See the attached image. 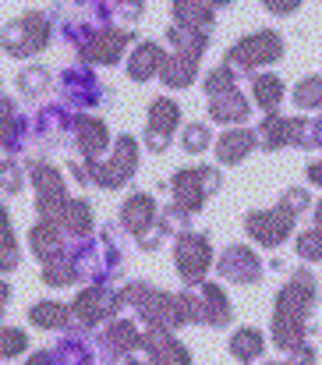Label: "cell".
Here are the masks:
<instances>
[{"instance_id":"6","label":"cell","mask_w":322,"mask_h":365,"mask_svg":"<svg viewBox=\"0 0 322 365\" xmlns=\"http://www.w3.org/2000/svg\"><path fill=\"white\" fill-rule=\"evenodd\" d=\"M255 135H262L259 145H266V149H280V145H312V124L301 121V118H276V114H269Z\"/></svg>"},{"instance_id":"5","label":"cell","mask_w":322,"mask_h":365,"mask_svg":"<svg viewBox=\"0 0 322 365\" xmlns=\"http://www.w3.org/2000/svg\"><path fill=\"white\" fill-rule=\"evenodd\" d=\"M244 227H248V235L255 238L259 245H266V248H273V245H280L291 231H294V213L280 202V206H273V210H262V213H248V220H244Z\"/></svg>"},{"instance_id":"22","label":"cell","mask_w":322,"mask_h":365,"mask_svg":"<svg viewBox=\"0 0 322 365\" xmlns=\"http://www.w3.org/2000/svg\"><path fill=\"white\" fill-rule=\"evenodd\" d=\"M89 202H78V199H71L64 210H61V217H57V224H64L71 235H85L93 224H89Z\"/></svg>"},{"instance_id":"41","label":"cell","mask_w":322,"mask_h":365,"mask_svg":"<svg viewBox=\"0 0 322 365\" xmlns=\"http://www.w3.org/2000/svg\"><path fill=\"white\" fill-rule=\"evenodd\" d=\"M128 365H138V362H128Z\"/></svg>"},{"instance_id":"33","label":"cell","mask_w":322,"mask_h":365,"mask_svg":"<svg viewBox=\"0 0 322 365\" xmlns=\"http://www.w3.org/2000/svg\"><path fill=\"white\" fill-rule=\"evenodd\" d=\"M284 206L298 217L301 210H308V192H305V188H291V192L284 195Z\"/></svg>"},{"instance_id":"31","label":"cell","mask_w":322,"mask_h":365,"mask_svg":"<svg viewBox=\"0 0 322 365\" xmlns=\"http://www.w3.org/2000/svg\"><path fill=\"white\" fill-rule=\"evenodd\" d=\"M209 145V128L206 124H192L188 131H185V149L188 153H202Z\"/></svg>"},{"instance_id":"12","label":"cell","mask_w":322,"mask_h":365,"mask_svg":"<svg viewBox=\"0 0 322 365\" xmlns=\"http://www.w3.org/2000/svg\"><path fill=\"white\" fill-rule=\"evenodd\" d=\"M128 39H131L128 32H110V29H103L100 36H93V39L82 46V53H85L89 61H96V64H113V61L120 57V46H124Z\"/></svg>"},{"instance_id":"38","label":"cell","mask_w":322,"mask_h":365,"mask_svg":"<svg viewBox=\"0 0 322 365\" xmlns=\"http://www.w3.org/2000/svg\"><path fill=\"white\" fill-rule=\"evenodd\" d=\"M7 294H11V291H7V284L0 280V312H4V302H7Z\"/></svg>"},{"instance_id":"35","label":"cell","mask_w":322,"mask_h":365,"mask_svg":"<svg viewBox=\"0 0 322 365\" xmlns=\"http://www.w3.org/2000/svg\"><path fill=\"white\" fill-rule=\"evenodd\" d=\"M305 170H308V181H312V185H322V160H316V163H308Z\"/></svg>"},{"instance_id":"9","label":"cell","mask_w":322,"mask_h":365,"mask_svg":"<svg viewBox=\"0 0 322 365\" xmlns=\"http://www.w3.org/2000/svg\"><path fill=\"white\" fill-rule=\"evenodd\" d=\"M131 170H135V138L124 135V138H117V156L107 160V163H96L93 178L100 185H120V181L131 178Z\"/></svg>"},{"instance_id":"3","label":"cell","mask_w":322,"mask_h":365,"mask_svg":"<svg viewBox=\"0 0 322 365\" xmlns=\"http://www.w3.org/2000/svg\"><path fill=\"white\" fill-rule=\"evenodd\" d=\"M219 188V170L213 167H195V170H181L174 178V195H177V206L185 213L192 210H202V202Z\"/></svg>"},{"instance_id":"39","label":"cell","mask_w":322,"mask_h":365,"mask_svg":"<svg viewBox=\"0 0 322 365\" xmlns=\"http://www.w3.org/2000/svg\"><path fill=\"white\" fill-rule=\"evenodd\" d=\"M316 220H319L316 227H319V231H322V202H319V206H316Z\"/></svg>"},{"instance_id":"15","label":"cell","mask_w":322,"mask_h":365,"mask_svg":"<svg viewBox=\"0 0 322 365\" xmlns=\"http://www.w3.org/2000/svg\"><path fill=\"white\" fill-rule=\"evenodd\" d=\"M248 100L237 93V89H230V93H223V96H213V103H209V114H213L216 121L230 124V121H244L248 118Z\"/></svg>"},{"instance_id":"11","label":"cell","mask_w":322,"mask_h":365,"mask_svg":"<svg viewBox=\"0 0 322 365\" xmlns=\"http://www.w3.org/2000/svg\"><path fill=\"white\" fill-rule=\"evenodd\" d=\"M255 145H259V135L237 128V131H227V135L216 142V156H219V163H241Z\"/></svg>"},{"instance_id":"18","label":"cell","mask_w":322,"mask_h":365,"mask_svg":"<svg viewBox=\"0 0 322 365\" xmlns=\"http://www.w3.org/2000/svg\"><path fill=\"white\" fill-rule=\"evenodd\" d=\"M163 82L167 86H174V89H181V86H188L192 78H195V61L192 57H185V53H174V57H167L163 61Z\"/></svg>"},{"instance_id":"32","label":"cell","mask_w":322,"mask_h":365,"mask_svg":"<svg viewBox=\"0 0 322 365\" xmlns=\"http://www.w3.org/2000/svg\"><path fill=\"white\" fill-rule=\"evenodd\" d=\"M21 348H25V334L21 330H0V359L18 355Z\"/></svg>"},{"instance_id":"23","label":"cell","mask_w":322,"mask_h":365,"mask_svg":"<svg viewBox=\"0 0 322 365\" xmlns=\"http://www.w3.org/2000/svg\"><path fill=\"white\" fill-rule=\"evenodd\" d=\"M78 142H82V153H100L103 145L110 142V135H107V128L100 121H93V118H82L78 121Z\"/></svg>"},{"instance_id":"25","label":"cell","mask_w":322,"mask_h":365,"mask_svg":"<svg viewBox=\"0 0 322 365\" xmlns=\"http://www.w3.org/2000/svg\"><path fill=\"white\" fill-rule=\"evenodd\" d=\"M68 309L64 305H57V302H39V305H32V312H28V319L36 323V327H64L68 323Z\"/></svg>"},{"instance_id":"8","label":"cell","mask_w":322,"mask_h":365,"mask_svg":"<svg viewBox=\"0 0 322 365\" xmlns=\"http://www.w3.org/2000/svg\"><path fill=\"white\" fill-rule=\"evenodd\" d=\"M209 262H213V252H209V242L202 235H185L177 242V269H181L185 280L199 284L202 273L209 269Z\"/></svg>"},{"instance_id":"27","label":"cell","mask_w":322,"mask_h":365,"mask_svg":"<svg viewBox=\"0 0 322 365\" xmlns=\"http://www.w3.org/2000/svg\"><path fill=\"white\" fill-rule=\"evenodd\" d=\"M298 255L308 259V262H319L322 259V231L319 227H308L298 235Z\"/></svg>"},{"instance_id":"17","label":"cell","mask_w":322,"mask_h":365,"mask_svg":"<svg viewBox=\"0 0 322 365\" xmlns=\"http://www.w3.org/2000/svg\"><path fill=\"white\" fill-rule=\"evenodd\" d=\"M32 248H36V255L39 259H61L64 252H61V235H57V224H50V220H43L36 231H32Z\"/></svg>"},{"instance_id":"21","label":"cell","mask_w":322,"mask_h":365,"mask_svg":"<svg viewBox=\"0 0 322 365\" xmlns=\"http://www.w3.org/2000/svg\"><path fill=\"white\" fill-rule=\"evenodd\" d=\"M262 348H266V341H262V334L251 330V327H248V330H237V334L230 337V351H234V359H241V362L259 359Z\"/></svg>"},{"instance_id":"10","label":"cell","mask_w":322,"mask_h":365,"mask_svg":"<svg viewBox=\"0 0 322 365\" xmlns=\"http://www.w3.org/2000/svg\"><path fill=\"white\" fill-rule=\"evenodd\" d=\"M117 309H120V294H110L107 287H89L75 302V312H78L82 323H100V319H107L110 312H117Z\"/></svg>"},{"instance_id":"16","label":"cell","mask_w":322,"mask_h":365,"mask_svg":"<svg viewBox=\"0 0 322 365\" xmlns=\"http://www.w3.org/2000/svg\"><path fill=\"white\" fill-rule=\"evenodd\" d=\"M251 96H255V103H259L266 114H273V110L280 107V100H284V82H280L276 75H259V78L251 82Z\"/></svg>"},{"instance_id":"30","label":"cell","mask_w":322,"mask_h":365,"mask_svg":"<svg viewBox=\"0 0 322 365\" xmlns=\"http://www.w3.org/2000/svg\"><path fill=\"white\" fill-rule=\"evenodd\" d=\"M234 89V68L230 64H219L213 75L206 78V93H209V100L213 96H223V93H230Z\"/></svg>"},{"instance_id":"1","label":"cell","mask_w":322,"mask_h":365,"mask_svg":"<svg viewBox=\"0 0 322 365\" xmlns=\"http://www.w3.org/2000/svg\"><path fill=\"white\" fill-rule=\"evenodd\" d=\"M319 287H316V277L308 269H298L291 277V284L276 294V316L273 319H291V323H301L312 316V302H316Z\"/></svg>"},{"instance_id":"40","label":"cell","mask_w":322,"mask_h":365,"mask_svg":"<svg viewBox=\"0 0 322 365\" xmlns=\"http://www.w3.org/2000/svg\"><path fill=\"white\" fill-rule=\"evenodd\" d=\"M273 365H276V362H273ZM280 365H291V362H280Z\"/></svg>"},{"instance_id":"26","label":"cell","mask_w":322,"mask_h":365,"mask_svg":"<svg viewBox=\"0 0 322 365\" xmlns=\"http://www.w3.org/2000/svg\"><path fill=\"white\" fill-rule=\"evenodd\" d=\"M18 89H21L25 96H39V93H46V89H50V71H43V68H28V71H21Z\"/></svg>"},{"instance_id":"29","label":"cell","mask_w":322,"mask_h":365,"mask_svg":"<svg viewBox=\"0 0 322 365\" xmlns=\"http://www.w3.org/2000/svg\"><path fill=\"white\" fill-rule=\"evenodd\" d=\"M107 344L110 348H117V351H128V348L142 344V337H138V330H135L131 323H117V327H110Z\"/></svg>"},{"instance_id":"36","label":"cell","mask_w":322,"mask_h":365,"mask_svg":"<svg viewBox=\"0 0 322 365\" xmlns=\"http://www.w3.org/2000/svg\"><path fill=\"white\" fill-rule=\"evenodd\" d=\"M269 11L273 14H291V11H298V4H269Z\"/></svg>"},{"instance_id":"13","label":"cell","mask_w":322,"mask_h":365,"mask_svg":"<svg viewBox=\"0 0 322 365\" xmlns=\"http://www.w3.org/2000/svg\"><path fill=\"white\" fill-rule=\"evenodd\" d=\"M149 355H152V365H188V351L163 330H156V337H142Z\"/></svg>"},{"instance_id":"34","label":"cell","mask_w":322,"mask_h":365,"mask_svg":"<svg viewBox=\"0 0 322 365\" xmlns=\"http://www.w3.org/2000/svg\"><path fill=\"white\" fill-rule=\"evenodd\" d=\"M291 365H316V348L312 344H301L291 351Z\"/></svg>"},{"instance_id":"20","label":"cell","mask_w":322,"mask_h":365,"mask_svg":"<svg viewBox=\"0 0 322 365\" xmlns=\"http://www.w3.org/2000/svg\"><path fill=\"white\" fill-rule=\"evenodd\" d=\"M131 78H149L156 68H163V53H160V46H152V43H142L138 50H135V57H131Z\"/></svg>"},{"instance_id":"14","label":"cell","mask_w":322,"mask_h":365,"mask_svg":"<svg viewBox=\"0 0 322 365\" xmlns=\"http://www.w3.org/2000/svg\"><path fill=\"white\" fill-rule=\"evenodd\" d=\"M152 217H156V206H152L149 195H131L124 202V213H120V220H124V227L131 235H145V227L152 224Z\"/></svg>"},{"instance_id":"2","label":"cell","mask_w":322,"mask_h":365,"mask_svg":"<svg viewBox=\"0 0 322 365\" xmlns=\"http://www.w3.org/2000/svg\"><path fill=\"white\" fill-rule=\"evenodd\" d=\"M280 57H284V39H280L276 32L262 29V32H255V36L234 43L227 64H230V68H244V71H251V68H259V64H273V61H280Z\"/></svg>"},{"instance_id":"28","label":"cell","mask_w":322,"mask_h":365,"mask_svg":"<svg viewBox=\"0 0 322 365\" xmlns=\"http://www.w3.org/2000/svg\"><path fill=\"white\" fill-rule=\"evenodd\" d=\"M75 273H78V269H75V262L61 255V259L46 262V269H43V280H46V284H71V280H75Z\"/></svg>"},{"instance_id":"37","label":"cell","mask_w":322,"mask_h":365,"mask_svg":"<svg viewBox=\"0 0 322 365\" xmlns=\"http://www.w3.org/2000/svg\"><path fill=\"white\" fill-rule=\"evenodd\" d=\"M28 365H53V359H50V355H36Z\"/></svg>"},{"instance_id":"19","label":"cell","mask_w":322,"mask_h":365,"mask_svg":"<svg viewBox=\"0 0 322 365\" xmlns=\"http://www.w3.org/2000/svg\"><path fill=\"white\" fill-rule=\"evenodd\" d=\"M177 118H181V114H177V103H170V100H156L152 110H149V131L170 138V131L177 128Z\"/></svg>"},{"instance_id":"7","label":"cell","mask_w":322,"mask_h":365,"mask_svg":"<svg viewBox=\"0 0 322 365\" xmlns=\"http://www.w3.org/2000/svg\"><path fill=\"white\" fill-rule=\"evenodd\" d=\"M219 273L227 280H237V284H255V280H262V259L244 245H230L219 255Z\"/></svg>"},{"instance_id":"24","label":"cell","mask_w":322,"mask_h":365,"mask_svg":"<svg viewBox=\"0 0 322 365\" xmlns=\"http://www.w3.org/2000/svg\"><path fill=\"white\" fill-rule=\"evenodd\" d=\"M294 103H298L301 110H319L322 107V75H308V78L298 82Z\"/></svg>"},{"instance_id":"4","label":"cell","mask_w":322,"mask_h":365,"mask_svg":"<svg viewBox=\"0 0 322 365\" xmlns=\"http://www.w3.org/2000/svg\"><path fill=\"white\" fill-rule=\"evenodd\" d=\"M46 39H50V21H46L43 14L18 18V21H11V25L4 29V36H0V43H4V46H7V53H14V57L43 50V46H46Z\"/></svg>"}]
</instances>
